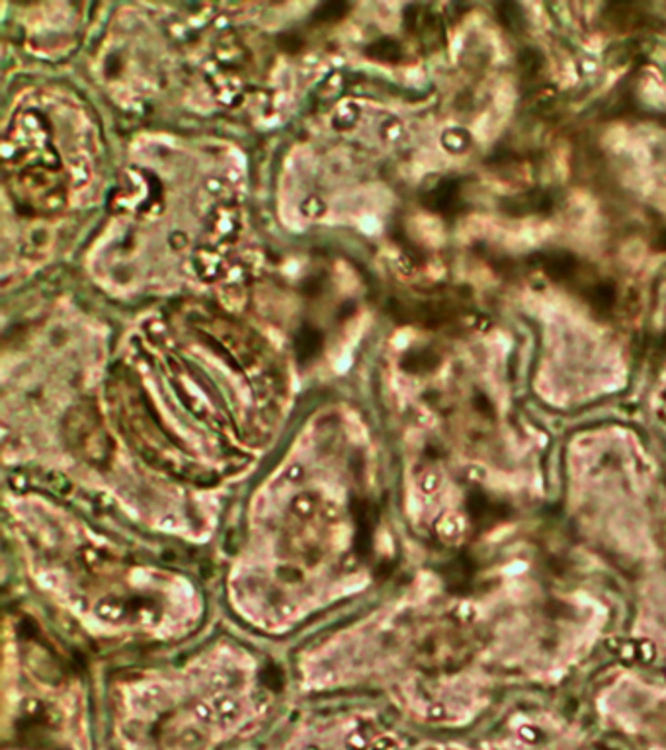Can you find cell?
<instances>
[{
	"label": "cell",
	"instance_id": "52a82bcc",
	"mask_svg": "<svg viewBox=\"0 0 666 750\" xmlns=\"http://www.w3.org/2000/svg\"><path fill=\"white\" fill-rule=\"evenodd\" d=\"M544 67H546L544 55H541V51H537V49H534V47L524 49V51L518 55L520 77H522V80H526V82L536 80L541 73H544Z\"/></svg>",
	"mask_w": 666,
	"mask_h": 750
},
{
	"label": "cell",
	"instance_id": "3957f363",
	"mask_svg": "<svg viewBox=\"0 0 666 750\" xmlns=\"http://www.w3.org/2000/svg\"><path fill=\"white\" fill-rule=\"evenodd\" d=\"M498 205H501L503 214L510 217L547 215L557 205V196L547 188H530L503 198Z\"/></svg>",
	"mask_w": 666,
	"mask_h": 750
},
{
	"label": "cell",
	"instance_id": "6da1fadb",
	"mask_svg": "<svg viewBox=\"0 0 666 750\" xmlns=\"http://www.w3.org/2000/svg\"><path fill=\"white\" fill-rule=\"evenodd\" d=\"M602 22L609 30L618 34H633V32H661L664 22L657 14L645 8L643 5L633 3H612L606 5L602 10Z\"/></svg>",
	"mask_w": 666,
	"mask_h": 750
},
{
	"label": "cell",
	"instance_id": "8fae6325",
	"mask_svg": "<svg viewBox=\"0 0 666 750\" xmlns=\"http://www.w3.org/2000/svg\"><path fill=\"white\" fill-rule=\"evenodd\" d=\"M657 539H659V547H661V551H662V557L666 559V522H662V526L659 527Z\"/></svg>",
	"mask_w": 666,
	"mask_h": 750
},
{
	"label": "cell",
	"instance_id": "9c48e42d",
	"mask_svg": "<svg viewBox=\"0 0 666 750\" xmlns=\"http://www.w3.org/2000/svg\"><path fill=\"white\" fill-rule=\"evenodd\" d=\"M371 55L376 59H381V61H399L401 57H402V51H401V46L397 44L395 39H381V41H378V44H373L371 46Z\"/></svg>",
	"mask_w": 666,
	"mask_h": 750
},
{
	"label": "cell",
	"instance_id": "7a4b0ae2",
	"mask_svg": "<svg viewBox=\"0 0 666 750\" xmlns=\"http://www.w3.org/2000/svg\"><path fill=\"white\" fill-rule=\"evenodd\" d=\"M532 266L544 272L555 284H568L577 289V286L585 280L582 277V262L577 255L568 250H541L532 256Z\"/></svg>",
	"mask_w": 666,
	"mask_h": 750
},
{
	"label": "cell",
	"instance_id": "8992f818",
	"mask_svg": "<svg viewBox=\"0 0 666 750\" xmlns=\"http://www.w3.org/2000/svg\"><path fill=\"white\" fill-rule=\"evenodd\" d=\"M407 22L412 34L422 37L424 41H442V26L436 14L428 12L422 6H412L407 14Z\"/></svg>",
	"mask_w": 666,
	"mask_h": 750
},
{
	"label": "cell",
	"instance_id": "7c38bea8",
	"mask_svg": "<svg viewBox=\"0 0 666 750\" xmlns=\"http://www.w3.org/2000/svg\"><path fill=\"white\" fill-rule=\"evenodd\" d=\"M395 750H401V748H395ZM421 750H440V748H421Z\"/></svg>",
	"mask_w": 666,
	"mask_h": 750
},
{
	"label": "cell",
	"instance_id": "30bf717a",
	"mask_svg": "<svg viewBox=\"0 0 666 750\" xmlns=\"http://www.w3.org/2000/svg\"><path fill=\"white\" fill-rule=\"evenodd\" d=\"M650 246H653L657 253H666V227L664 229H661L655 237H653V243H650Z\"/></svg>",
	"mask_w": 666,
	"mask_h": 750
},
{
	"label": "cell",
	"instance_id": "277c9868",
	"mask_svg": "<svg viewBox=\"0 0 666 750\" xmlns=\"http://www.w3.org/2000/svg\"><path fill=\"white\" fill-rule=\"evenodd\" d=\"M577 291H578V296L590 305V309L594 313L606 317L616 309L618 287L612 282L600 280V277H588L587 282L585 280L580 282Z\"/></svg>",
	"mask_w": 666,
	"mask_h": 750
},
{
	"label": "cell",
	"instance_id": "ba28073f",
	"mask_svg": "<svg viewBox=\"0 0 666 750\" xmlns=\"http://www.w3.org/2000/svg\"><path fill=\"white\" fill-rule=\"evenodd\" d=\"M496 18L501 22L510 34H520L526 27V18L524 12L520 10L518 5L505 3L501 6H496Z\"/></svg>",
	"mask_w": 666,
	"mask_h": 750
},
{
	"label": "cell",
	"instance_id": "5b68a950",
	"mask_svg": "<svg viewBox=\"0 0 666 750\" xmlns=\"http://www.w3.org/2000/svg\"><path fill=\"white\" fill-rule=\"evenodd\" d=\"M424 205L438 214L457 212L462 205V184L457 180H442L426 192Z\"/></svg>",
	"mask_w": 666,
	"mask_h": 750
}]
</instances>
